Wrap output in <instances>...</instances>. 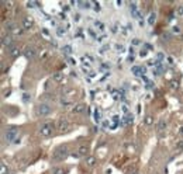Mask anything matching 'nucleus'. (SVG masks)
Here are the masks:
<instances>
[{
  "label": "nucleus",
  "instance_id": "obj_6",
  "mask_svg": "<svg viewBox=\"0 0 183 174\" xmlns=\"http://www.w3.org/2000/svg\"><path fill=\"white\" fill-rule=\"evenodd\" d=\"M21 25H23V28H24V30H30V28L34 25L33 17H24V19H23V21H21Z\"/></svg>",
  "mask_w": 183,
  "mask_h": 174
},
{
  "label": "nucleus",
  "instance_id": "obj_33",
  "mask_svg": "<svg viewBox=\"0 0 183 174\" xmlns=\"http://www.w3.org/2000/svg\"><path fill=\"white\" fill-rule=\"evenodd\" d=\"M95 25H96V27H99V28H100V30H104V25L101 24L100 21H95Z\"/></svg>",
  "mask_w": 183,
  "mask_h": 174
},
{
  "label": "nucleus",
  "instance_id": "obj_7",
  "mask_svg": "<svg viewBox=\"0 0 183 174\" xmlns=\"http://www.w3.org/2000/svg\"><path fill=\"white\" fill-rule=\"evenodd\" d=\"M2 44H3V46H6V48H11L13 45V37L11 35H3V38H2Z\"/></svg>",
  "mask_w": 183,
  "mask_h": 174
},
{
  "label": "nucleus",
  "instance_id": "obj_13",
  "mask_svg": "<svg viewBox=\"0 0 183 174\" xmlns=\"http://www.w3.org/2000/svg\"><path fill=\"white\" fill-rule=\"evenodd\" d=\"M86 166H89V167H92V166H95L96 163H97V159H96V156H87L85 160Z\"/></svg>",
  "mask_w": 183,
  "mask_h": 174
},
{
  "label": "nucleus",
  "instance_id": "obj_44",
  "mask_svg": "<svg viewBox=\"0 0 183 174\" xmlns=\"http://www.w3.org/2000/svg\"><path fill=\"white\" fill-rule=\"evenodd\" d=\"M10 93H11V91H10V90H7V91H4V97H7V95H9Z\"/></svg>",
  "mask_w": 183,
  "mask_h": 174
},
{
  "label": "nucleus",
  "instance_id": "obj_18",
  "mask_svg": "<svg viewBox=\"0 0 183 174\" xmlns=\"http://www.w3.org/2000/svg\"><path fill=\"white\" fill-rule=\"evenodd\" d=\"M16 25H17V24H14V23L10 21V20H7V21L4 23V27H6V28H7V31H10V32L13 31V28H14Z\"/></svg>",
  "mask_w": 183,
  "mask_h": 174
},
{
  "label": "nucleus",
  "instance_id": "obj_26",
  "mask_svg": "<svg viewBox=\"0 0 183 174\" xmlns=\"http://www.w3.org/2000/svg\"><path fill=\"white\" fill-rule=\"evenodd\" d=\"M52 77H54L55 82H62L64 80V74H61V73H55Z\"/></svg>",
  "mask_w": 183,
  "mask_h": 174
},
{
  "label": "nucleus",
  "instance_id": "obj_11",
  "mask_svg": "<svg viewBox=\"0 0 183 174\" xmlns=\"http://www.w3.org/2000/svg\"><path fill=\"white\" fill-rule=\"evenodd\" d=\"M145 72H146V67H144V66H135V67H132V73L137 74V76H140V77L145 76V74H144Z\"/></svg>",
  "mask_w": 183,
  "mask_h": 174
},
{
  "label": "nucleus",
  "instance_id": "obj_5",
  "mask_svg": "<svg viewBox=\"0 0 183 174\" xmlns=\"http://www.w3.org/2000/svg\"><path fill=\"white\" fill-rule=\"evenodd\" d=\"M70 129L69 126V122H68L66 119H59L58 121V131L62 132V134H65V132H68Z\"/></svg>",
  "mask_w": 183,
  "mask_h": 174
},
{
  "label": "nucleus",
  "instance_id": "obj_25",
  "mask_svg": "<svg viewBox=\"0 0 183 174\" xmlns=\"http://www.w3.org/2000/svg\"><path fill=\"white\" fill-rule=\"evenodd\" d=\"M62 51H64V53H66L68 56L72 53V48H70V45H65L64 48H62Z\"/></svg>",
  "mask_w": 183,
  "mask_h": 174
},
{
  "label": "nucleus",
  "instance_id": "obj_34",
  "mask_svg": "<svg viewBox=\"0 0 183 174\" xmlns=\"http://www.w3.org/2000/svg\"><path fill=\"white\" fill-rule=\"evenodd\" d=\"M93 4H95V11H100V4H99L97 3V2H95V3H93Z\"/></svg>",
  "mask_w": 183,
  "mask_h": 174
},
{
  "label": "nucleus",
  "instance_id": "obj_12",
  "mask_svg": "<svg viewBox=\"0 0 183 174\" xmlns=\"http://www.w3.org/2000/svg\"><path fill=\"white\" fill-rule=\"evenodd\" d=\"M9 55L11 56V58H17V56L21 55V51H20L18 46H11V48L9 49Z\"/></svg>",
  "mask_w": 183,
  "mask_h": 174
},
{
  "label": "nucleus",
  "instance_id": "obj_16",
  "mask_svg": "<svg viewBox=\"0 0 183 174\" xmlns=\"http://www.w3.org/2000/svg\"><path fill=\"white\" fill-rule=\"evenodd\" d=\"M89 147L86 146V145H80L79 147H78V153H79L80 156H86V153H87Z\"/></svg>",
  "mask_w": 183,
  "mask_h": 174
},
{
  "label": "nucleus",
  "instance_id": "obj_27",
  "mask_svg": "<svg viewBox=\"0 0 183 174\" xmlns=\"http://www.w3.org/2000/svg\"><path fill=\"white\" fill-rule=\"evenodd\" d=\"M78 4H79V6H82V7H86V9H89V7H90L93 3H92V2H79Z\"/></svg>",
  "mask_w": 183,
  "mask_h": 174
},
{
  "label": "nucleus",
  "instance_id": "obj_45",
  "mask_svg": "<svg viewBox=\"0 0 183 174\" xmlns=\"http://www.w3.org/2000/svg\"><path fill=\"white\" fill-rule=\"evenodd\" d=\"M179 134H180V135H183V126H180V129H179Z\"/></svg>",
  "mask_w": 183,
  "mask_h": 174
},
{
  "label": "nucleus",
  "instance_id": "obj_3",
  "mask_svg": "<svg viewBox=\"0 0 183 174\" xmlns=\"http://www.w3.org/2000/svg\"><path fill=\"white\" fill-rule=\"evenodd\" d=\"M54 134V125H52L49 121H47V122H44L42 125H41L40 128V135L44 138H48L51 136V135Z\"/></svg>",
  "mask_w": 183,
  "mask_h": 174
},
{
  "label": "nucleus",
  "instance_id": "obj_40",
  "mask_svg": "<svg viewBox=\"0 0 183 174\" xmlns=\"http://www.w3.org/2000/svg\"><path fill=\"white\" fill-rule=\"evenodd\" d=\"M132 45H140V41H138V40H132Z\"/></svg>",
  "mask_w": 183,
  "mask_h": 174
},
{
  "label": "nucleus",
  "instance_id": "obj_36",
  "mask_svg": "<svg viewBox=\"0 0 183 174\" xmlns=\"http://www.w3.org/2000/svg\"><path fill=\"white\" fill-rule=\"evenodd\" d=\"M42 35H44V37H47V38H48V37H49L48 30H45V28H44V30H42Z\"/></svg>",
  "mask_w": 183,
  "mask_h": 174
},
{
  "label": "nucleus",
  "instance_id": "obj_4",
  "mask_svg": "<svg viewBox=\"0 0 183 174\" xmlns=\"http://www.w3.org/2000/svg\"><path fill=\"white\" fill-rule=\"evenodd\" d=\"M52 112V108L48 104H40L38 105V115L40 117H48Z\"/></svg>",
  "mask_w": 183,
  "mask_h": 174
},
{
  "label": "nucleus",
  "instance_id": "obj_21",
  "mask_svg": "<svg viewBox=\"0 0 183 174\" xmlns=\"http://www.w3.org/2000/svg\"><path fill=\"white\" fill-rule=\"evenodd\" d=\"M0 174H9V168H7V166L3 162L0 164Z\"/></svg>",
  "mask_w": 183,
  "mask_h": 174
},
{
  "label": "nucleus",
  "instance_id": "obj_37",
  "mask_svg": "<svg viewBox=\"0 0 183 174\" xmlns=\"http://www.w3.org/2000/svg\"><path fill=\"white\" fill-rule=\"evenodd\" d=\"M140 56H141V58H145V56H146V51H141L140 52Z\"/></svg>",
  "mask_w": 183,
  "mask_h": 174
},
{
  "label": "nucleus",
  "instance_id": "obj_19",
  "mask_svg": "<svg viewBox=\"0 0 183 174\" xmlns=\"http://www.w3.org/2000/svg\"><path fill=\"white\" fill-rule=\"evenodd\" d=\"M179 86H180V83L177 82V80H171V82H169V87H171L172 90H177Z\"/></svg>",
  "mask_w": 183,
  "mask_h": 174
},
{
  "label": "nucleus",
  "instance_id": "obj_24",
  "mask_svg": "<svg viewBox=\"0 0 183 174\" xmlns=\"http://www.w3.org/2000/svg\"><path fill=\"white\" fill-rule=\"evenodd\" d=\"M175 150H176V153L183 152V141L177 142V143H176V147H175Z\"/></svg>",
  "mask_w": 183,
  "mask_h": 174
},
{
  "label": "nucleus",
  "instance_id": "obj_39",
  "mask_svg": "<svg viewBox=\"0 0 183 174\" xmlns=\"http://www.w3.org/2000/svg\"><path fill=\"white\" fill-rule=\"evenodd\" d=\"M109 65H101V67H100V69H101V70H106V69H109Z\"/></svg>",
  "mask_w": 183,
  "mask_h": 174
},
{
  "label": "nucleus",
  "instance_id": "obj_43",
  "mask_svg": "<svg viewBox=\"0 0 183 174\" xmlns=\"http://www.w3.org/2000/svg\"><path fill=\"white\" fill-rule=\"evenodd\" d=\"M179 31H180V30H179V27H173V32H176V34H177Z\"/></svg>",
  "mask_w": 183,
  "mask_h": 174
},
{
  "label": "nucleus",
  "instance_id": "obj_17",
  "mask_svg": "<svg viewBox=\"0 0 183 174\" xmlns=\"http://www.w3.org/2000/svg\"><path fill=\"white\" fill-rule=\"evenodd\" d=\"M23 30H24L23 27H18V25H16V27L13 28L11 34H13V35H23Z\"/></svg>",
  "mask_w": 183,
  "mask_h": 174
},
{
  "label": "nucleus",
  "instance_id": "obj_15",
  "mask_svg": "<svg viewBox=\"0 0 183 174\" xmlns=\"http://www.w3.org/2000/svg\"><path fill=\"white\" fill-rule=\"evenodd\" d=\"M124 122L127 124V125H131V124L134 122V117H132L130 112L125 114V115H124Z\"/></svg>",
  "mask_w": 183,
  "mask_h": 174
},
{
  "label": "nucleus",
  "instance_id": "obj_46",
  "mask_svg": "<svg viewBox=\"0 0 183 174\" xmlns=\"http://www.w3.org/2000/svg\"><path fill=\"white\" fill-rule=\"evenodd\" d=\"M128 174H140L138 171H131V173H128Z\"/></svg>",
  "mask_w": 183,
  "mask_h": 174
},
{
  "label": "nucleus",
  "instance_id": "obj_29",
  "mask_svg": "<svg viewBox=\"0 0 183 174\" xmlns=\"http://www.w3.org/2000/svg\"><path fill=\"white\" fill-rule=\"evenodd\" d=\"M56 34H58V37H64V35H65V28L59 27L58 30H56Z\"/></svg>",
  "mask_w": 183,
  "mask_h": 174
},
{
  "label": "nucleus",
  "instance_id": "obj_31",
  "mask_svg": "<svg viewBox=\"0 0 183 174\" xmlns=\"http://www.w3.org/2000/svg\"><path fill=\"white\" fill-rule=\"evenodd\" d=\"M61 103H62V105H69V104H70V100H69V98H62Z\"/></svg>",
  "mask_w": 183,
  "mask_h": 174
},
{
  "label": "nucleus",
  "instance_id": "obj_28",
  "mask_svg": "<svg viewBox=\"0 0 183 174\" xmlns=\"http://www.w3.org/2000/svg\"><path fill=\"white\" fill-rule=\"evenodd\" d=\"M175 13H176L177 15H180V17H182V15H183V6H177L176 10H175Z\"/></svg>",
  "mask_w": 183,
  "mask_h": 174
},
{
  "label": "nucleus",
  "instance_id": "obj_42",
  "mask_svg": "<svg viewBox=\"0 0 183 174\" xmlns=\"http://www.w3.org/2000/svg\"><path fill=\"white\" fill-rule=\"evenodd\" d=\"M103 126L107 128V126H109V121H103Z\"/></svg>",
  "mask_w": 183,
  "mask_h": 174
},
{
  "label": "nucleus",
  "instance_id": "obj_9",
  "mask_svg": "<svg viewBox=\"0 0 183 174\" xmlns=\"http://www.w3.org/2000/svg\"><path fill=\"white\" fill-rule=\"evenodd\" d=\"M130 9H131V14L134 15V17H138V19H141L140 10H138L137 3H135V2H131V3H130ZM141 20H142V19H141Z\"/></svg>",
  "mask_w": 183,
  "mask_h": 174
},
{
  "label": "nucleus",
  "instance_id": "obj_8",
  "mask_svg": "<svg viewBox=\"0 0 183 174\" xmlns=\"http://www.w3.org/2000/svg\"><path fill=\"white\" fill-rule=\"evenodd\" d=\"M24 56L27 59H30V61H33L34 58H35V51H34L33 48H30V46H25L24 49Z\"/></svg>",
  "mask_w": 183,
  "mask_h": 174
},
{
  "label": "nucleus",
  "instance_id": "obj_1",
  "mask_svg": "<svg viewBox=\"0 0 183 174\" xmlns=\"http://www.w3.org/2000/svg\"><path fill=\"white\" fill-rule=\"evenodd\" d=\"M68 157V147L65 145H61L55 149L54 156H52V162H62Z\"/></svg>",
  "mask_w": 183,
  "mask_h": 174
},
{
  "label": "nucleus",
  "instance_id": "obj_14",
  "mask_svg": "<svg viewBox=\"0 0 183 174\" xmlns=\"http://www.w3.org/2000/svg\"><path fill=\"white\" fill-rule=\"evenodd\" d=\"M165 129H166V122H165L163 119L158 121V122H156V131H158V132H163Z\"/></svg>",
  "mask_w": 183,
  "mask_h": 174
},
{
  "label": "nucleus",
  "instance_id": "obj_38",
  "mask_svg": "<svg viewBox=\"0 0 183 174\" xmlns=\"http://www.w3.org/2000/svg\"><path fill=\"white\" fill-rule=\"evenodd\" d=\"M162 38H163V40H169V38H171V35H169V34H163V35H162Z\"/></svg>",
  "mask_w": 183,
  "mask_h": 174
},
{
  "label": "nucleus",
  "instance_id": "obj_20",
  "mask_svg": "<svg viewBox=\"0 0 183 174\" xmlns=\"http://www.w3.org/2000/svg\"><path fill=\"white\" fill-rule=\"evenodd\" d=\"M155 20H156V14H155V13H151L150 17H148V24L154 25V24H155Z\"/></svg>",
  "mask_w": 183,
  "mask_h": 174
},
{
  "label": "nucleus",
  "instance_id": "obj_10",
  "mask_svg": "<svg viewBox=\"0 0 183 174\" xmlns=\"http://www.w3.org/2000/svg\"><path fill=\"white\" fill-rule=\"evenodd\" d=\"M86 105L85 104H76V105H73V108H72V112L73 114H82V112H85L86 111Z\"/></svg>",
  "mask_w": 183,
  "mask_h": 174
},
{
  "label": "nucleus",
  "instance_id": "obj_23",
  "mask_svg": "<svg viewBox=\"0 0 183 174\" xmlns=\"http://www.w3.org/2000/svg\"><path fill=\"white\" fill-rule=\"evenodd\" d=\"M144 122H145V125H152V124H154V118L151 115H146L145 119H144Z\"/></svg>",
  "mask_w": 183,
  "mask_h": 174
},
{
  "label": "nucleus",
  "instance_id": "obj_2",
  "mask_svg": "<svg viewBox=\"0 0 183 174\" xmlns=\"http://www.w3.org/2000/svg\"><path fill=\"white\" fill-rule=\"evenodd\" d=\"M17 135H18L17 126H9V128L6 129V134H4V141H6L7 143H11V142H14Z\"/></svg>",
  "mask_w": 183,
  "mask_h": 174
},
{
  "label": "nucleus",
  "instance_id": "obj_30",
  "mask_svg": "<svg viewBox=\"0 0 183 174\" xmlns=\"http://www.w3.org/2000/svg\"><path fill=\"white\" fill-rule=\"evenodd\" d=\"M95 119H96V122L100 121V111L99 110H96V112H95Z\"/></svg>",
  "mask_w": 183,
  "mask_h": 174
},
{
  "label": "nucleus",
  "instance_id": "obj_35",
  "mask_svg": "<svg viewBox=\"0 0 183 174\" xmlns=\"http://www.w3.org/2000/svg\"><path fill=\"white\" fill-rule=\"evenodd\" d=\"M70 156H72V157H75V159H79V157H80V155H79V153H78V152H73Z\"/></svg>",
  "mask_w": 183,
  "mask_h": 174
},
{
  "label": "nucleus",
  "instance_id": "obj_22",
  "mask_svg": "<svg viewBox=\"0 0 183 174\" xmlns=\"http://www.w3.org/2000/svg\"><path fill=\"white\" fill-rule=\"evenodd\" d=\"M54 174H68V170L64 167H58L54 170Z\"/></svg>",
  "mask_w": 183,
  "mask_h": 174
},
{
  "label": "nucleus",
  "instance_id": "obj_41",
  "mask_svg": "<svg viewBox=\"0 0 183 174\" xmlns=\"http://www.w3.org/2000/svg\"><path fill=\"white\" fill-rule=\"evenodd\" d=\"M116 48H117V49H118V51H124V46H123V45H117V46H116Z\"/></svg>",
  "mask_w": 183,
  "mask_h": 174
},
{
  "label": "nucleus",
  "instance_id": "obj_32",
  "mask_svg": "<svg viewBox=\"0 0 183 174\" xmlns=\"http://www.w3.org/2000/svg\"><path fill=\"white\" fill-rule=\"evenodd\" d=\"M30 98H31V95L28 94V93H24V94H23V100H24V101H28Z\"/></svg>",
  "mask_w": 183,
  "mask_h": 174
}]
</instances>
